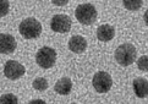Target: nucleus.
<instances>
[{
  "label": "nucleus",
  "mask_w": 148,
  "mask_h": 104,
  "mask_svg": "<svg viewBox=\"0 0 148 104\" xmlns=\"http://www.w3.org/2000/svg\"><path fill=\"white\" fill-rule=\"evenodd\" d=\"M71 25H72V21L70 18V16H67V15H62V14H58L51 18L50 27H51V29L54 31V32L67 33L71 29Z\"/></svg>",
  "instance_id": "obj_6"
},
{
  "label": "nucleus",
  "mask_w": 148,
  "mask_h": 104,
  "mask_svg": "<svg viewBox=\"0 0 148 104\" xmlns=\"http://www.w3.org/2000/svg\"><path fill=\"white\" fill-rule=\"evenodd\" d=\"M75 15H76V18H77L78 22L81 25H84V26L92 25L94 21L97 20V10L89 3L78 5L76 8Z\"/></svg>",
  "instance_id": "obj_3"
},
{
  "label": "nucleus",
  "mask_w": 148,
  "mask_h": 104,
  "mask_svg": "<svg viewBox=\"0 0 148 104\" xmlns=\"http://www.w3.org/2000/svg\"><path fill=\"white\" fill-rule=\"evenodd\" d=\"M9 6H10V4L8 0H0V17L9 14Z\"/></svg>",
  "instance_id": "obj_17"
},
{
  "label": "nucleus",
  "mask_w": 148,
  "mask_h": 104,
  "mask_svg": "<svg viewBox=\"0 0 148 104\" xmlns=\"http://www.w3.org/2000/svg\"><path fill=\"white\" fill-rule=\"evenodd\" d=\"M36 61L42 69H50L55 65L56 51L50 47H43L38 50L36 55Z\"/></svg>",
  "instance_id": "obj_4"
},
{
  "label": "nucleus",
  "mask_w": 148,
  "mask_h": 104,
  "mask_svg": "<svg viewBox=\"0 0 148 104\" xmlns=\"http://www.w3.org/2000/svg\"><path fill=\"white\" fill-rule=\"evenodd\" d=\"M87 48V40L84 39L82 36H73L69 40V49L73 53H83Z\"/></svg>",
  "instance_id": "obj_9"
},
{
  "label": "nucleus",
  "mask_w": 148,
  "mask_h": 104,
  "mask_svg": "<svg viewBox=\"0 0 148 104\" xmlns=\"http://www.w3.org/2000/svg\"><path fill=\"white\" fill-rule=\"evenodd\" d=\"M124 6L131 11H136L142 6V1H124Z\"/></svg>",
  "instance_id": "obj_16"
},
{
  "label": "nucleus",
  "mask_w": 148,
  "mask_h": 104,
  "mask_svg": "<svg viewBox=\"0 0 148 104\" xmlns=\"http://www.w3.org/2000/svg\"><path fill=\"white\" fill-rule=\"evenodd\" d=\"M115 59L123 66H129L134 64L137 59V50L132 44L125 43L119 45L115 50Z\"/></svg>",
  "instance_id": "obj_1"
},
{
  "label": "nucleus",
  "mask_w": 148,
  "mask_h": 104,
  "mask_svg": "<svg viewBox=\"0 0 148 104\" xmlns=\"http://www.w3.org/2000/svg\"><path fill=\"white\" fill-rule=\"evenodd\" d=\"M72 104H76V103H72Z\"/></svg>",
  "instance_id": "obj_21"
},
{
  "label": "nucleus",
  "mask_w": 148,
  "mask_h": 104,
  "mask_svg": "<svg viewBox=\"0 0 148 104\" xmlns=\"http://www.w3.org/2000/svg\"><path fill=\"white\" fill-rule=\"evenodd\" d=\"M53 4H54V5H66L67 4V0H65V1H62V3H58V1H55V0H54Z\"/></svg>",
  "instance_id": "obj_20"
},
{
  "label": "nucleus",
  "mask_w": 148,
  "mask_h": 104,
  "mask_svg": "<svg viewBox=\"0 0 148 104\" xmlns=\"http://www.w3.org/2000/svg\"><path fill=\"white\" fill-rule=\"evenodd\" d=\"M143 18H145V22H146V25L148 26V10L145 12V16H143Z\"/></svg>",
  "instance_id": "obj_19"
},
{
  "label": "nucleus",
  "mask_w": 148,
  "mask_h": 104,
  "mask_svg": "<svg viewBox=\"0 0 148 104\" xmlns=\"http://www.w3.org/2000/svg\"><path fill=\"white\" fill-rule=\"evenodd\" d=\"M33 88H36L37 91H45L48 88V81L43 77H38L33 81Z\"/></svg>",
  "instance_id": "obj_14"
},
{
  "label": "nucleus",
  "mask_w": 148,
  "mask_h": 104,
  "mask_svg": "<svg viewBox=\"0 0 148 104\" xmlns=\"http://www.w3.org/2000/svg\"><path fill=\"white\" fill-rule=\"evenodd\" d=\"M54 90L58 94H61V96H67L71 93L72 90V82L69 77H62L55 83L54 86Z\"/></svg>",
  "instance_id": "obj_12"
},
{
  "label": "nucleus",
  "mask_w": 148,
  "mask_h": 104,
  "mask_svg": "<svg viewBox=\"0 0 148 104\" xmlns=\"http://www.w3.org/2000/svg\"><path fill=\"white\" fill-rule=\"evenodd\" d=\"M137 67L143 72L148 71V55H142L137 59Z\"/></svg>",
  "instance_id": "obj_15"
},
{
  "label": "nucleus",
  "mask_w": 148,
  "mask_h": 104,
  "mask_svg": "<svg viewBox=\"0 0 148 104\" xmlns=\"http://www.w3.org/2000/svg\"><path fill=\"white\" fill-rule=\"evenodd\" d=\"M28 104H47V103L44 101H42V99H33V101L28 102Z\"/></svg>",
  "instance_id": "obj_18"
},
{
  "label": "nucleus",
  "mask_w": 148,
  "mask_h": 104,
  "mask_svg": "<svg viewBox=\"0 0 148 104\" xmlns=\"http://www.w3.org/2000/svg\"><path fill=\"white\" fill-rule=\"evenodd\" d=\"M18 31L22 37L26 39H36L42 33V25L39 21H37L33 17H28L23 20L18 26Z\"/></svg>",
  "instance_id": "obj_2"
},
{
  "label": "nucleus",
  "mask_w": 148,
  "mask_h": 104,
  "mask_svg": "<svg viewBox=\"0 0 148 104\" xmlns=\"http://www.w3.org/2000/svg\"><path fill=\"white\" fill-rule=\"evenodd\" d=\"M93 87L98 93H107L110 91V88L113 86V79L108 72L105 71H99L94 75L93 80Z\"/></svg>",
  "instance_id": "obj_5"
},
{
  "label": "nucleus",
  "mask_w": 148,
  "mask_h": 104,
  "mask_svg": "<svg viewBox=\"0 0 148 104\" xmlns=\"http://www.w3.org/2000/svg\"><path fill=\"white\" fill-rule=\"evenodd\" d=\"M115 28L110 25H102L97 29V37L100 42H109L114 38Z\"/></svg>",
  "instance_id": "obj_11"
},
{
  "label": "nucleus",
  "mask_w": 148,
  "mask_h": 104,
  "mask_svg": "<svg viewBox=\"0 0 148 104\" xmlns=\"http://www.w3.org/2000/svg\"><path fill=\"white\" fill-rule=\"evenodd\" d=\"M25 72H26L25 66L14 60H9L4 66V75L10 80L20 79V77H22L25 75Z\"/></svg>",
  "instance_id": "obj_7"
},
{
  "label": "nucleus",
  "mask_w": 148,
  "mask_h": 104,
  "mask_svg": "<svg viewBox=\"0 0 148 104\" xmlns=\"http://www.w3.org/2000/svg\"><path fill=\"white\" fill-rule=\"evenodd\" d=\"M134 91L138 98H146L148 96V81L143 77H137L134 80Z\"/></svg>",
  "instance_id": "obj_10"
},
{
  "label": "nucleus",
  "mask_w": 148,
  "mask_h": 104,
  "mask_svg": "<svg viewBox=\"0 0 148 104\" xmlns=\"http://www.w3.org/2000/svg\"><path fill=\"white\" fill-rule=\"evenodd\" d=\"M0 104H18V99L12 93H6L0 97Z\"/></svg>",
  "instance_id": "obj_13"
},
{
  "label": "nucleus",
  "mask_w": 148,
  "mask_h": 104,
  "mask_svg": "<svg viewBox=\"0 0 148 104\" xmlns=\"http://www.w3.org/2000/svg\"><path fill=\"white\" fill-rule=\"evenodd\" d=\"M16 49V39L9 33H0V53L11 54Z\"/></svg>",
  "instance_id": "obj_8"
}]
</instances>
